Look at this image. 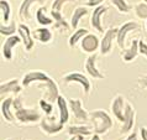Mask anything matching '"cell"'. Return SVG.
I'll return each mask as SVG.
<instances>
[{"label": "cell", "instance_id": "cell-1", "mask_svg": "<svg viewBox=\"0 0 147 140\" xmlns=\"http://www.w3.org/2000/svg\"><path fill=\"white\" fill-rule=\"evenodd\" d=\"M32 83H37L42 86L43 89V99L53 103L57 102L59 97L58 93V86L52 78L42 71H30L22 77L21 84L22 87H28Z\"/></svg>", "mask_w": 147, "mask_h": 140}, {"label": "cell", "instance_id": "cell-2", "mask_svg": "<svg viewBox=\"0 0 147 140\" xmlns=\"http://www.w3.org/2000/svg\"><path fill=\"white\" fill-rule=\"evenodd\" d=\"M13 109L15 119L20 122L21 124H30V123H35L42 119L41 113L35 108H26L22 104L21 98H15L13 103Z\"/></svg>", "mask_w": 147, "mask_h": 140}, {"label": "cell", "instance_id": "cell-3", "mask_svg": "<svg viewBox=\"0 0 147 140\" xmlns=\"http://www.w3.org/2000/svg\"><path fill=\"white\" fill-rule=\"evenodd\" d=\"M89 120L93 124L94 134H99V135L105 134L113 126L111 117L105 110H101V109L93 110V112L89 113Z\"/></svg>", "mask_w": 147, "mask_h": 140}, {"label": "cell", "instance_id": "cell-4", "mask_svg": "<svg viewBox=\"0 0 147 140\" xmlns=\"http://www.w3.org/2000/svg\"><path fill=\"white\" fill-rule=\"evenodd\" d=\"M63 124L55 117H43L40 120V129L47 135H56L63 130Z\"/></svg>", "mask_w": 147, "mask_h": 140}, {"label": "cell", "instance_id": "cell-5", "mask_svg": "<svg viewBox=\"0 0 147 140\" xmlns=\"http://www.w3.org/2000/svg\"><path fill=\"white\" fill-rule=\"evenodd\" d=\"M63 82L64 83H78L82 86L83 88V92L84 94H88L90 93V89H92V84H90V81L85 77L83 73H79V72H71V73H67L66 76H63Z\"/></svg>", "mask_w": 147, "mask_h": 140}, {"label": "cell", "instance_id": "cell-6", "mask_svg": "<svg viewBox=\"0 0 147 140\" xmlns=\"http://www.w3.org/2000/svg\"><path fill=\"white\" fill-rule=\"evenodd\" d=\"M68 105H69V110H72L77 122L85 123L89 120V113L83 108L80 99H78V98H71V99H68Z\"/></svg>", "mask_w": 147, "mask_h": 140}, {"label": "cell", "instance_id": "cell-7", "mask_svg": "<svg viewBox=\"0 0 147 140\" xmlns=\"http://www.w3.org/2000/svg\"><path fill=\"white\" fill-rule=\"evenodd\" d=\"M125 98L121 94H117L111 102V112L115 115V118L119 120L120 123H124V118H125Z\"/></svg>", "mask_w": 147, "mask_h": 140}, {"label": "cell", "instance_id": "cell-8", "mask_svg": "<svg viewBox=\"0 0 147 140\" xmlns=\"http://www.w3.org/2000/svg\"><path fill=\"white\" fill-rule=\"evenodd\" d=\"M117 30H119V29H116V27L109 29V30L104 34L103 40L100 41V50H101V53H103V55H108V53H110V51H111L113 41H114V39H116Z\"/></svg>", "mask_w": 147, "mask_h": 140}, {"label": "cell", "instance_id": "cell-9", "mask_svg": "<svg viewBox=\"0 0 147 140\" xmlns=\"http://www.w3.org/2000/svg\"><path fill=\"white\" fill-rule=\"evenodd\" d=\"M135 117H136V113H135V109L132 108V105L130 104V103H126V105H125V118H124V123H122V126H121V133L122 134L129 133V131L134 128Z\"/></svg>", "mask_w": 147, "mask_h": 140}, {"label": "cell", "instance_id": "cell-10", "mask_svg": "<svg viewBox=\"0 0 147 140\" xmlns=\"http://www.w3.org/2000/svg\"><path fill=\"white\" fill-rule=\"evenodd\" d=\"M84 67H85V71L88 72V75L92 76L93 78H95V80H103L105 77L96 67V53H93V55L88 57L87 61H85Z\"/></svg>", "mask_w": 147, "mask_h": 140}, {"label": "cell", "instance_id": "cell-11", "mask_svg": "<svg viewBox=\"0 0 147 140\" xmlns=\"http://www.w3.org/2000/svg\"><path fill=\"white\" fill-rule=\"evenodd\" d=\"M138 27V25L134 21H127L122 25L119 30H117V36H116V41H117V45H119L120 48H124L125 47V40H126V35L129 34L130 31H134Z\"/></svg>", "mask_w": 147, "mask_h": 140}, {"label": "cell", "instance_id": "cell-12", "mask_svg": "<svg viewBox=\"0 0 147 140\" xmlns=\"http://www.w3.org/2000/svg\"><path fill=\"white\" fill-rule=\"evenodd\" d=\"M18 31H19V36L21 37L25 48L27 51L32 50V47H34V45H35V41L32 39V35H31V31H30V29H28V26H26L25 24H20L18 26Z\"/></svg>", "mask_w": 147, "mask_h": 140}, {"label": "cell", "instance_id": "cell-13", "mask_svg": "<svg viewBox=\"0 0 147 140\" xmlns=\"http://www.w3.org/2000/svg\"><path fill=\"white\" fill-rule=\"evenodd\" d=\"M108 7L104 6V5H99L94 9L93 14H92V21H90V25L92 27H94L96 31L99 32H104V29L103 25H101V16H103L105 13H107Z\"/></svg>", "mask_w": 147, "mask_h": 140}, {"label": "cell", "instance_id": "cell-14", "mask_svg": "<svg viewBox=\"0 0 147 140\" xmlns=\"http://www.w3.org/2000/svg\"><path fill=\"white\" fill-rule=\"evenodd\" d=\"M20 42H22V40L20 36L13 35V36H9V37H7V40L3 45V56L5 57V60L10 61L13 58V47L16 46V45H19Z\"/></svg>", "mask_w": 147, "mask_h": 140}, {"label": "cell", "instance_id": "cell-15", "mask_svg": "<svg viewBox=\"0 0 147 140\" xmlns=\"http://www.w3.org/2000/svg\"><path fill=\"white\" fill-rule=\"evenodd\" d=\"M99 45H100L99 39L93 34H88L87 36H84L83 40L80 41L82 50H83L84 52H88V53L94 52L98 47H99Z\"/></svg>", "mask_w": 147, "mask_h": 140}, {"label": "cell", "instance_id": "cell-16", "mask_svg": "<svg viewBox=\"0 0 147 140\" xmlns=\"http://www.w3.org/2000/svg\"><path fill=\"white\" fill-rule=\"evenodd\" d=\"M14 103V98H5L1 102V115L7 123H13L15 120V115H14V110H11Z\"/></svg>", "mask_w": 147, "mask_h": 140}, {"label": "cell", "instance_id": "cell-17", "mask_svg": "<svg viewBox=\"0 0 147 140\" xmlns=\"http://www.w3.org/2000/svg\"><path fill=\"white\" fill-rule=\"evenodd\" d=\"M21 86L22 84H20V81L16 80V78L3 82L0 84V94L3 97L5 93H19L21 90Z\"/></svg>", "mask_w": 147, "mask_h": 140}, {"label": "cell", "instance_id": "cell-18", "mask_svg": "<svg viewBox=\"0 0 147 140\" xmlns=\"http://www.w3.org/2000/svg\"><path fill=\"white\" fill-rule=\"evenodd\" d=\"M57 105H58L59 109V122L64 125L69 119V105L67 103V99L64 97L59 96L58 99H57Z\"/></svg>", "mask_w": 147, "mask_h": 140}, {"label": "cell", "instance_id": "cell-19", "mask_svg": "<svg viewBox=\"0 0 147 140\" xmlns=\"http://www.w3.org/2000/svg\"><path fill=\"white\" fill-rule=\"evenodd\" d=\"M45 1H46V0H24V1L21 3V5H20V9H19V16H20V19L28 20V19L31 18V16H30V7H31L32 4H35V3L42 4Z\"/></svg>", "mask_w": 147, "mask_h": 140}, {"label": "cell", "instance_id": "cell-20", "mask_svg": "<svg viewBox=\"0 0 147 140\" xmlns=\"http://www.w3.org/2000/svg\"><path fill=\"white\" fill-rule=\"evenodd\" d=\"M138 41L140 40H134L131 42V46L127 50H124L121 52V57L125 62H131L134 58H136L138 53Z\"/></svg>", "mask_w": 147, "mask_h": 140}, {"label": "cell", "instance_id": "cell-21", "mask_svg": "<svg viewBox=\"0 0 147 140\" xmlns=\"http://www.w3.org/2000/svg\"><path fill=\"white\" fill-rule=\"evenodd\" d=\"M68 134L71 135H83V137H88V135H92L93 130L89 126L80 124V125H69L67 128Z\"/></svg>", "mask_w": 147, "mask_h": 140}, {"label": "cell", "instance_id": "cell-22", "mask_svg": "<svg viewBox=\"0 0 147 140\" xmlns=\"http://www.w3.org/2000/svg\"><path fill=\"white\" fill-rule=\"evenodd\" d=\"M34 37L36 40H38L40 42H42V43H47V42H50L51 39H52V32L48 30V29L46 27H40L37 29V30H35L34 31Z\"/></svg>", "mask_w": 147, "mask_h": 140}, {"label": "cell", "instance_id": "cell-23", "mask_svg": "<svg viewBox=\"0 0 147 140\" xmlns=\"http://www.w3.org/2000/svg\"><path fill=\"white\" fill-rule=\"evenodd\" d=\"M87 14H88V10L85 9V7H83V6H78L77 9H74V13H73V15H72L71 26H72L73 29H77L79 20L83 18V16L87 15Z\"/></svg>", "mask_w": 147, "mask_h": 140}, {"label": "cell", "instance_id": "cell-24", "mask_svg": "<svg viewBox=\"0 0 147 140\" xmlns=\"http://www.w3.org/2000/svg\"><path fill=\"white\" fill-rule=\"evenodd\" d=\"M87 35H88L87 29H78V30H76L74 34H73L71 36V39H69V46L74 47L77 45V42H78V41H82L84 36H87Z\"/></svg>", "mask_w": 147, "mask_h": 140}, {"label": "cell", "instance_id": "cell-25", "mask_svg": "<svg viewBox=\"0 0 147 140\" xmlns=\"http://www.w3.org/2000/svg\"><path fill=\"white\" fill-rule=\"evenodd\" d=\"M51 15H52V18L55 19V21L57 24V26H61V27H63L64 30H68V24L66 21V19L63 18V15L61 14V11H56V10H52L51 11Z\"/></svg>", "mask_w": 147, "mask_h": 140}, {"label": "cell", "instance_id": "cell-26", "mask_svg": "<svg viewBox=\"0 0 147 140\" xmlns=\"http://www.w3.org/2000/svg\"><path fill=\"white\" fill-rule=\"evenodd\" d=\"M45 11H46L45 7H40V9L37 10V13H36V19H37V21L41 24V25H43V26L51 25L53 21H52V19L47 18V16L45 15Z\"/></svg>", "mask_w": 147, "mask_h": 140}, {"label": "cell", "instance_id": "cell-27", "mask_svg": "<svg viewBox=\"0 0 147 140\" xmlns=\"http://www.w3.org/2000/svg\"><path fill=\"white\" fill-rule=\"evenodd\" d=\"M0 10H1L3 15V21H9L10 19V5L7 3V0H0Z\"/></svg>", "mask_w": 147, "mask_h": 140}, {"label": "cell", "instance_id": "cell-28", "mask_svg": "<svg viewBox=\"0 0 147 140\" xmlns=\"http://www.w3.org/2000/svg\"><path fill=\"white\" fill-rule=\"evenodd\" d=\"M16 31V24L15 21H13L10 24V25H4V24H1L0 25V32H1V35H9V36H13L15 34Z\"/></svg>", "mask_w": 147, "mask_h": 140}, {"label": "cell", "instance_id": "cell-29", "mask_svg": "<svg viewBox=\"0 0 147 140\" xmlns=\"http://www.w3.org/2000/svg\"><path fill=\"white\" fill-rule=\"evenodd\" d=\"M111 4L116 7L120 13H129L130 11V6L127 5V3L125 0H111Z\"/></svg>", "mask_w": 147, "mask_h": 140}, {"label": "cell", "instance_id": "cell-30", "mask_svg": "<svg viewBox=\"0 0 147 140\" xmlns=\"http://www.w3.org/2000/svg\"><path fill=\"white\" fill-rule=\"evenodd\" d=\"M135 13L140 19H147V4L140 3L135 6Z\"/></svg>", "mask_w": 147, "mask_h": 140}, {"label": "cell", "instance_id": "cell-31", "mask_svg": "<svg viewBox=\"0 0 147 140\" xmlns=\"http://www.w3.org/2000/svg\"><path fill=\"white\" fill-rule=\"evenodd\" d=\"M38 104H40V108L43 110L45 115H46V117H50L51 113H52V110H53V107H52V103L47 102V101H45L43 98H42V99H40Z\"/></svg>", "mask_w": 147, "mask_h": 140}, {"label": "cell", "instance_id": "cell-32", "mask_svg": "<svg viewBox=\"0 0 147 140\" xmlns=\"http://www.w3.org/2000/svg\"><path fill=\"white\" fill-rule=\"evenodd\" d=\"M68 1H79V0H55L53 4H52V10L61 11V9H62V5L64 3H68Z\"/></svg>", "mask_w": 147, "mask_h": 140}, {"label": "cell", "instance_id": "cell-33", "mask_svg": "<svg viewBox=\"0 0 147 140\" xmlns=\"http://www.w3.org/2000/svg\"><path fill=\"white\" fill-rule=\"evenodd\" d=\"M137 84H138V87H140V88L147 89V75H144V76H140V77H138Z\"/></svg>", "mask_w": 147, "mask_h": 140}, {"label": "cell", "instance_id": "cell-34", "mask_svg": "<svg viewBox=\"0 0 147 140\" xmlns=\"http://www.w3.org/2000/svg\"><path fill=\"white\" fill-rule=\"evenodd\" d=\"M138 52L147 57V43H145L144 41H141V40L138 41Z\"/></svg>", "mask_w": 147, "mask_h": 140}, {"label": "cell", "instance_id": "cell-35", "mask_svg": "<svg viewBox=\"0 0 147 140\" xmlns=\"http://www.w3.org/2000/svg\"><path fill=\"white\" fill-rule=\"evenodd\" d=\"M103 1H104V0H88L87 4L89 6H99Z\"/></svg>", "mask_w": 147, "mask_h": 140}, {"label": "cell", "instance_id": "cell-36", "mask_svg": "<svg viewBox=\"0 0 147 140\" xmlns=\"http://www.w3.org/2000/svg\"><path fill=\"white\" fill-rule=\"evenodd\" d=\"M140 134L142 140H147V128L146 126H141L140 128Z\"/></svg>", "mask_w": 147, "mask_h": 140}, {"label": "cell", "instance_id": "cell-37", "mask_svg": "<svg viewBox=\"0 0 147 140\" xmlns=\"http://www.w3.org/2000/svg\"><path fill=\"white\" fill-rule=\"evenodd\" d=\"M125 140H137V133H136V131H132V133H130V135Z\"/></svg>", "mask_w": 147, "mask_h": 140}, {"label": "cell", "instance_id": "cell-38", "mask_svg": "<svg viewBox=\"0 0 147 140\" xmlns=\"http://www.w3.org/2000/svg\"><path fill=\"white\" fill-rule=\"evenodd\" d=\"M68 140H84V137L83 135H72Z\"/></svg>", "mask_w": 147, "mask_h": 140}, {"label": "cell", "instance_id": "cell-39", "mask_svg": "<svg viewBox=\"0 0 147 140\" xmlns=\"http://www.w3.org/2000/svg\"><path fill=\"white\" fill-rule=\"evenodd\" d=\"M90 140H101V138H100V135H99V134H93Z\"/></svg>", "mask_w": 147, "mask_h": 140}, {"label": "cell", "instance_id": "cell-40", "mask_svg": "<svg viewBox=\"0 0 147 140\" xmlns=\"http://www.w3.org/2000/svg\"><path fill=\"white\" fill-rule=\"evenodd\" d=\"M144 3H146V4H147V0H144Z\"/></svg>", "mask_w": 147, "mask_h": 140}, {"label": "cell", "instance_id": "cell-41", "mask_svg": "<svg viewBox=\"0 0 147 140\" xmlns=\"http://www.w3.org/2000/svg\"><path fill=\"white\" fill-rule=\"evenodd\" d=\"M5 140H13V139H5Z\"/></svg>", "mask_w": 147, "mask_h": 140}, {"label": "cell", "instance_id": "cell-42", "mask_svg": "<svg viewBox=\"0 0 147 140\" xmlns=\"http://www.w3.org/2000/svg\"><path fill=\"white\" fill-rule=\"evenodd\" d=\"M146 27H147V24H146Z\"/></svg>", "mask_w": 147, "mask_h": 140}]
</instances>
